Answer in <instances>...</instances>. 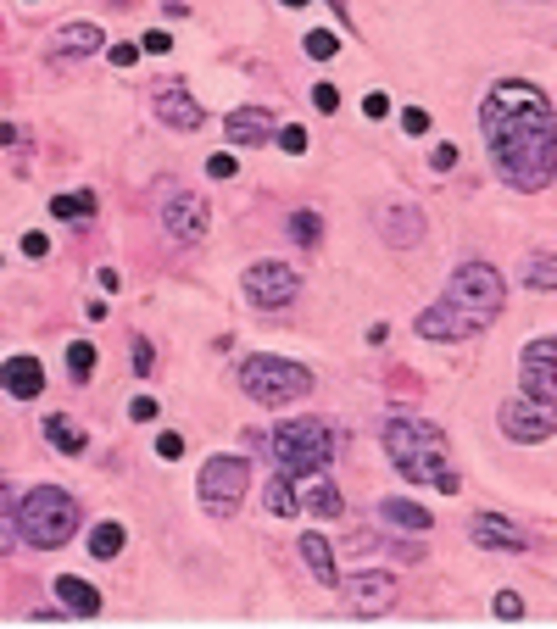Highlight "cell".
<instances>
[{"instance_id":"1","label":"cell","mask_w":557,"mask_h":629,"mask_svg":"<svg viewBox=\"0 0 557 629\" xmlns=\"http://www.w3.org/2000/svg\"><path fill=\"white\" fill-rule=\"evenodd\" d=\"M480 134L496 173L535 195L557 179V112L530 78H502L480 101Z\"/></svg>"},{"instance_id":"2","label":"cell","mask_w":557,"mask_h":629,"mask_svg":"<svg viewBox=\"0 0 557 629\" xmlns=\"http://www.w3.org/2000/svg\"><path fill=\"white\" fill-rule=\"evenodd\" d=\"M385 451H390V463H396V474L413 479V485H435L446 496H457V485H463L452 457H446V435L435 424H424V418H390Z\"/></svg>"},{"instance_id":"3","label":"cell","mask_w":557,"mask_h":629,"mask_svg":"<svg viewBox=\"0 0 557 629\" xmlns=\"http://www.w3.org/2000/svg\"><path fill=\"white\" fill-rule=\"evenodd\" d=\"M78 535V501L62 485H34L17 501V540H28L34 552H56Z\"/></svg>"},{"instance_id":"4","label":"cell","mask_w":557,"mask_h":629,"mask_svg":"<svg viewBox=\"0 0 557 629\" xmlns=\"http://www.w3.org/2000/svg\"><path fill=\"white\" fill-rule=\"evenodd\" d=\"M262 446L273 451V468L290 474V479L324 474V468L335 463V429H329L324 418H285Z\"/></svg>"},{"instance_id":"5","label":"cell","mask_w":557,"mask_h":629,"mask_svg":"<svg viewBox=\"0 0 557 629\" xmlns=\"http://www.w3.org/2000/svg\"><path fill=\"white\" fill-rule=\"evenodd\" d=\"M240 390L257 407H290L312 390V373L290 357H246L240 362Z\"/></svg>"},{"instance_id":"6","label":"cell","mask_w":557,"mask_h":629,"mask_svg":"<svg viewBox=\"0 0 557 629\" xmlns=\"http://www.w3.org/2000/svg\"><path fill=\"white\" fill-rule=\"evenodd\" d=\"M446 301H452V307H463L468 318L485 329V323L502 318L507 284H502V273H496L491 262H463V268H452V279H446Z\"/></svg>"},{"instance_id":"7","label":"cell","mask_w":557,"mask_h":629,"mask_svg":"<svg viewBox=\"0 0 557 629\" xmlns=\"http://www.w3.org/2000/svg\"><path fill=\"white\" fill-rule=\"evenodd\" d=\"M195 490H201V513L207 518H234L240 513V501H246V490H251L246 457H207Z\"/></svg>"},{"instance_id":"8","label":"cell","mask_w":557,"mask_h":629,"mask_svg":"<svg viewBox=\"0 0 557 629\" xmlns=\"http://www.w3.org/2000/svg\"><path fill=\"white\" fill-rule=\"evenodd\" d=\"M496 424L513 446H541V440L557 435V401H541V396H513L496 407Z\"/></svg>"},{"instance_id":"9","label":"cell","mask_w":557,"mask_h":629,"mask_svg":"<svg viewBox=\"0 0 557 629\" xmlns=\"http://www.w3.org/2000/svg\"><path fill=\"white\" fill-rule=\"evenodd\" d=\"M246 296L257 301L262 312H285L290 301L301 296V273L290 268V262L262 257V262H251V268H246Z\"/></svg>"},{"instance_id":"10","label":"cell","mask_w":557,"mask_h":629,"mask_svg":"<svg viewBox=\"0 0 557 629\" xmlns=\"http://www.w3.org/2000/svg\"><path fill=\"white\" fill-rule=\"evenodd\" d=\"M396 602V574L390 568H363V574H346V613L351 618H379Z\"/></svg>"},{"instance_id":"11","label":"cell","mask_w":557,"mask_h":629,"mask_svg":"<svg viewBox=\"0 0 557 629\" xmlns=\"http://www.w3.org/2000/svg\"><path fill=\"white\" fill-rule=\"evenodd\" d=\"M519 385L524 396H541V401H557V334H541L519 351Z\"/></svg>"},{"instance_id":"12","label":"cell","mask_w":557,"mask_h":629,"mask_svg":"<svg viewBox=\"0 0 557 629\" xmlns=\"http://www.w3.org/2000/svg\"><path fill=\"white\" fill-rule=\"evenodd\" d=\"M162 229H168L179 245H201V240H207V229H212L207 201L190 195V190H173L168 201H162Z\"/></svg>"},{"instance_id":"13","label":"cell","mask_w":557,"mask_h":629,"mask_svg":"<svg viewBox=\"0 0 557 629\" xmlns=\"http://www.w3.org/2000/svg\"><path fill=\"white\" fill-rule=\"evenodd\" d=\"M151 106L173 134H195L201 123H207V112L195 106V95L184 90V84H151Z\"/></svg>"},{"instance_id":"14","label":"cell","mask_w":557,"mask_h":629,"mask_svg":"<svg viewBox=\"0 0 557 629\" xmlns=\"http://www.w3.org/2000/svg\"><path fill=\"white\" fill-rule=\"evenodd\" d=\"M418 334H424V340H441V346H452V340H474V334H480V323L441 296L435 307L418 312Z\"/></svg>"},{"instance_id":"15","label":"cell","mask_w":557,"mask_h":629,"mask_svg":"<svg viewBox=\"0 0 557 629\" xmlns=\"http://www.w3.org/2000/svg\"><path fill=\"white\" fill-rule=\"evenodd\" d=\"M468 535H474V546H485V552H530L535 546V540L524 535V524H513V518H502V513H474Z\"/></svg>"},{"instance_id":"16","label":"cell","mask_w":557,"mask_h":629,"mask_svg":"<svg viewBox=\"0 0 557 629\" xmlns=\"http://www.w3.org/2000/svg\"><path fill=\"white\" fill-rule=\"evenodd\" d=\"M374 218H379V240L396 245V251H413V245H424V212H418V206L396 201V206H379Z\"/></svg>"},{"instance_id":"17","label":"cell","mask_w":557,"mask_h":629,"mask_svg":"<svg viewBox=\"0 0 557 629\" xmlns=\"http://www.w3.org/2000/svg\"><path fill=\"white\" fill-rule=\"evenodd\" d=\"M273 129H279V123H273L268 106H234V112L223 117V134H229V145H240V151H246V145H268Z\"/></svg>"},{"instance_id":"18","label":"cell","mask_w":557,"mask_h":629,"mask_svg":"<svg viewBox=\"0 0 557 629\" xmlns=\"http://www.w3.org/2000/svg\"><path fill=\"white\" fill-rule=\"evenodd\" d=\"M95 51H106L101 23H62L51 34V56H56V62H84V56H95Z\"/></svg>"},{"instance_id":"19","label":"cell","mask_w":557,"mask_h":629,"mask_svg":"<svg viewBox=\"0 0 557 629\" xmlns=\"http://www.w3.org/2000/svg\"><path fill=\"white\" fill-rule=\"evenodd\" d=\"M0 390L17 401H34L39 390H45V368H39V357H6L0 362Z\"/></svg>"},{"instance_id":"20","label":"cell","mask_w":557,"mask_h":629,"mask_svg":"<svg viewBox=\"0 0 557 629\" xmlns=\"http://www.w3.org/2000/svg\"><path fill=\"white\" fill-rule=\"evenodd\" d=\"M56 602H62L67 613H78V618L101 613V591H95L90 579H78V574H56Z\"/></svg>"},{"instance_id":"21","label":"cell","mask_w":557,"mask_h":629,"mask_svg":"<svg viewBox=\"0 0 557 629\" xmlns=\"http://www.w3.org/2000/svg\"><path fill=\"white\" fill-rule=\"evenodd\" d=\"M296 485H301V507L318 513V518H335L340 507H346L340 485H335V479H324V474H307V479H296Z\"/></svg>"},{"instance_id":"22","label":"cell","mask_w":557,"mask_h":629,"mask_svg":"<svg viewBox=\"0 0 557 629\" xmlns=\"http://www.w3.org/2000/svg\"><path fill=\"white\" fill-rule=\"evenodd\" d=\"M301 563H307V574L318 579V585H329V591H335V585H340V568H335V546H329L324 535H301Z\"/></svg>"},{"instance_id":"23","label":"cell","mask_w":557,"mask_h":629,"mask_svg":"<svg viewBox=\"0 0 557 629\" xmlns=\"http://www.w3.org/2000/svg\"><path fill=\"white\" fill-rule=\"evenodd\" d=\"M379 518L396 524V529H413V535H424V529L435 524L429 507H418V501H407V496H385V501H379Z\"/></svg>"},{"instance_id":"24","label":"cell","mask_w":557,"mask_h":629,"mask_svg":"<svg viewBox=\"0 0 557 629\" xmlns=\"http://www.w3.org/2000/svg\"><path fill=\"white\" fill-rule=\"evenodd\" d=\"M519 284H524V290H546V296H552V290H557V257H552V251H524Z\"/></svg>"},{"instance_id":"25","label":"cell","mask_w":557,"mask_h":629,"mask_svg":"<svg viewBox=\"0 0 557 629\" xmlns=\"http://www.w3.org/2000/svg\"><path fill=\"white\" fill-rule=\"evenodd\" d=\"M45 440H51L62 457H78V451H84V429H78L73 418H62V412H51V418H45Z\"/></svg>"},{"instance_id":"26","label":"cell","mask_w":557,"mask_h":629,"mask_svg":"<svg viewBox=\"0 0 557 629\" xmlns=\"http://www.w3.org/2000/svg\"><path fill=\"white\" fill-rule=\"evenodd\" d=\"M262 501H268V513H279V518H296L301 513V496H296V479H290V474H273Z\"/></svg>"},{"instance_id":"27","label":"cell","mask_w":557,"mask_h":629,"mask_svg":"<svg viewBox=\"0 0 557 629\" xmlns=\"http://www.w3.org/2000/svg\"><path fill=\"white\" fill-rule=\"evenodd\" d=\"M123 540H129V529H123V524H95L90 529V557H101V563H106V557L123 552Z\"/></svg>"},{"instance_id":"28","label":"cell","mask_w":557,"mask_h":629,"mask_svg":"<svg viewBox=\"0 0 557 629\" xmlns=\"http://www.w3.org/2000/svg\"><path fill=\"white\" fill-rule=\"evenodd\" d=\"M90 373H95V346L90 340H73V346H67V379H73V385H90Z\"/></svg>"},{"instance_id":"29","label":"cell","mask_w":557,"mask_h":629,"mask_svg":"<svg viewBox=\"0 0 557 629\" xmlns=\"http://www.w3.org/2000/svg\"><path fill=\"white\" fill-rule=\"evenodd\" d=\"M95 212V195H56L51 201V218H90Z\"/></svg>"},{"instance_id":"30","label":"cell","mask_w":557,"mask_h":629,"mask_svg":"<svg viewBox=\"0 0 557 629\" xmlns=\"http://www.w3.org/2000/svg\"><path fill=\"white\" fill-rule=\"evenodd\" d=\"M318 212H290V240L296 245H318Z\"/></svg>"},{"instance_id":"31","label":"cell","mask_w":557,"mask_h":629,"mask_svg":"<svg viewBox=\"0 0 557 629\" xmlns=\"http://www.w3.org/2000/svg\"><path fill=\"white\" fill-rule=\"evenodd\" d=\"M335 51H340V39L329 34V28H312V34H307V56H312V62H329Z\"/></svg>"},{"instance_id":"32","label":"cell","mask_w":557,"mask_h":629,"mask_svg":"<svg viewBox=\"0 0 557 629\" xmlns=\"http://www.w3.org/2000/svg\"><path fill=\"white\" fill-rule=\"evenodd\" d=\"M273 145H279L285 156H301V151H307V129H301V123H290V129H273Z\"/></svg>"},{"instance_id":"33","label":"cell","mask_w":557,"mask_h":629,"mask_svg":"<svg viewBox=\"0 0 557 629\" xmlns=\"http://www.w3.org/2000/svg\"><path fill=\"white\" fill-rule=\"evenodd\" d=\"M156 457H162V463H179V457H184V435L162 429V435H156Z\"/></svg>"},{"instance_id":"34","label":"cell","mask_w":557,"mask_h":629,"mask_svg":"<svg viewBox=\"0 0 557 629\" xmlns=\"http://www.w3.org/2000/svg\"><path fill=\"white\" fill-rule=\"evenodd\" d=\"M496 618H524V596L519 591H496Z\"/></svg>"},{"instance_id":"35","label":"cell","mask_w":557,"mask_h":629,"mask_svg":"<svg viewBox=\"0 0 557 629\" xmlns=\"http://www.w3.org/2000/svg\"><path fill=\"white\" fill-rule=\"evenodd\" d=\"M134 373H156V351L145 334H134Z\"/></svg>"},{"instance_id":"36","label":"cell","mask_w":557,"mask_h":629,"mask_svg":"<svg viewBox=\"0 0 557 629\" xmlns=\"http://www.w3.org/2000/svg\"><path fill=\"white\" fill-rule=\"evenodd\" d=\"M312 106L318 112H340V90L335 84H312Z\"/></svg>"},{"instance_id":"37","label":"cell","mask_w":557,"mask_h":629,"mask_svg":"<svg viewBox=\"0 0 557 629\" xmlns=\"http://www.w3.org/2000/svg\"><path fill=\"white\" fill-rule=\"evenodd\" d=\"M140 45H106V62H112V67H134V62H140Z\"/></svg>"},{"instance_id":"38","label":"cell","mask_w":557,"mask_h":629,"mask_svg":"<svg viewBox=\"0 0 557 629\" xmlns=\"http://www.w3.org/2000/svg\"><path fill=\"white\" fill-rule=\"evenodd\" d=\"M23 257H28V262L51 257V240H45V234H34V229H28V234H23Z\"/></svg>"},{"instance_id":"39","label":"cell","mask_w":557,"mask_h":629,"mask_svg":"<svg viewBox=\"0 0 557 629\" xmlns=\"http://www.w3.org/2000/svg\"><path fill=\"white\" fill-rule=\"evenodd\" d=\"M140 51H145V56H168V51H173V39L162 34V28H151V34L140 39Z\"/></svg>"},{"instance_id":"40","label":"cell","mask_w":557,"mask_h":629,"mask_svg":"<svg viewBox=\"0 0 557 629\" xmlns=\"http://www.w3.org/2000/svg\"><path fill=\"white\" fill-rule=\"evenodd\" d=\"M129 418H134V424H151V418H156V396H134L129 401Z\"/></svg>"},{"instance_id":"41","label":"cell","mask_w":557,"mask_h":629,"mask_svg":"<svg viewBox=\"0 0 557 629\" xmlns=\"http://www.w3.org/2000/svg\"><path fill=\"white\" fill-rule=\"evenodd\" d=\"M385 112H390V95L385 90H368L363 95V117H385Z\"/></svg>"},{"instance_id":"42","label":"cell","mask_w":557,"mask_h":629,"mask_svg":"<svg viewBox=\"0 0 557 629\" xmlns=\"http://www.w3.org/2000/svg\"><path fill=\"white\" fill-rule=\"evenodd\" d=\"M429 167H435V173H452V167H457V145H435Z\"/></svg>"},{"instance_id":"43","label":"cell","mask_w":557,"mask_h":629,"mask_svg":"<svg viewBox=\"0 0 557 629\" xmlns=\"http://www.w3.org/2000/svg\"><path fill=\"white\" fill-rule=\"evenodd\" d=\"M402 129H407V134H429V112H418V106H407V112H402Z\"/></svg>"},{"instance_id":"44","label":"cell","mask_w":557,"mask_h":629,"mask_svg":"<svg viewBox=\"0 0 557 629\" xmlns=\"http://www.w3.org/2000/svg\"><path fill=\"white\" fill-rule=\"evenodd\" d=\"M207 173H212V179H234V156H229V151H218V156L207 162Z\"/></svg>"},{"instance_id":"45","label":"cell","mask_w":557,"mask_h":629,"mask_svg":"<svg viewBox=\"0 0 557 629\" xmlns=\"http://www.w3.org/2000/svg\"><path fill=\"white\" fill-rule=\"evenodd\" d=\"M17 546V518H0V552H12Z\"/></svg>"},{"instance_id":"46","label":"cell","mask_w":557,"mask_h":629,"mask_svg":"<svg viewBox=\"0 0 557 629\" xmlns=\"http://www.w3.org/2000/svg\"><path fill=\"white\" fill-rule=\"evenodd\" d=\"M67 613V607H62ZM62 613H56V607H34V624H62Z\"/></svg>"},{"instance_id":"47","label":"cell","mask_w":557,"mask_h":629,"mask_svg":"<svg viewBox=\"0 0 557 629\" xmlns=\"http://www.w3.org/2000/svg\"><path fill=\"white\" fill-rule=\"evenodd\" d=\"M101 290L112 296V290H123V279H117V268H101Z\"/></svg>"},{"instance_id":"48","label":"cell","mask_w":557,"mask_h":629,"mask_svg":"<svg viewBox=\"0 0 557 629\" xmlns=\"http://www.w3.org/2000/svg\"><path fill=\"white\" fill-rule=\"evenodd\" d=\"M329 12H335V17H340V23H346V28H351V12H346V0H329Z\"/></svg>"},{"instance_id":"49","label":"cell","mask_w":557,"mask_h":629,"mask_svg":"<svg viewBox=\"0 0 557 629\" xmlns=\"http://www.w3.org/2000/svg\"><path fill=\"white\" fill-rule=\"evenodd\" d=\"M285 6H307V0H285Z\"/></svg>"}]
</instances>
